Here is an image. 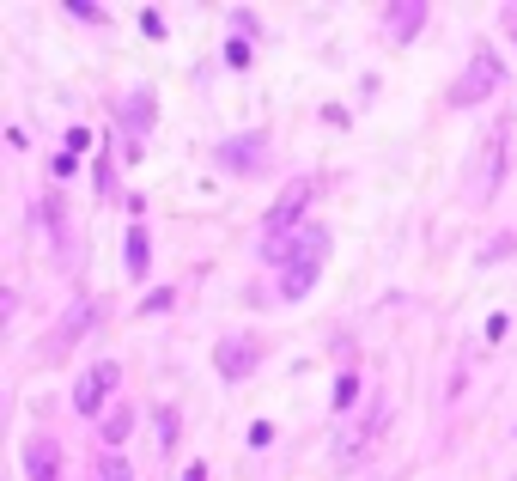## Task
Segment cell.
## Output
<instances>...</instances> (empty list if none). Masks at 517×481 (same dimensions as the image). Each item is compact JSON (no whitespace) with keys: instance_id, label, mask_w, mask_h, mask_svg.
<instances>
[{"instance_id":"obj_3","label":"cell","mask_w":517,"mask_h":481,"mask_svg":"<svg viewBox=\"0 0 517 481\" xmlns=\"http://www.w3.org/2000/svg\"><path fill=\"white\" fill-rule=\"evenodd\" d=\"M499 171H505V135H487L481 141V159H475V183H469V201H493V189H499Z\"/></svg>"},{"instance_id":"obj_13","label":"cell","mask_w":517,"mask_h":481,"mask_svg":"<svg viewBox=\"0 0 517 481\" xmlns=\"http://www.w3.org/2000/svg\"><path fill=\"white\" fill-rule=\"evenodd\" d=\"M353 396H359V378H353V372L335 378V408H353Z\"/></svg>"},{"instance_id":"obj_9","label":"cell","mask_w":517,"mask_h":481,"mask_svg":"<svg viewBox=\"0 0 517 481\" xmlns=\"http://www.w3.org/2000/svg\"><path fill=\"white\" fill-rule=\"evenodd\" d=\"M262 146H219V165H232V171H256Z\"/></svg>"},{"instance_id":"obj_10","label":"cell","mask_w":517,"mask_h":481,"mask_svg":"<svg viewBox=\"0 0 517 481\" xmlns=\"http://www.w3.org/2000/svg\"><path fill=\"white\" fill-rule=\"evenodd\" d=\"M128 275H134V281L146 275V232H140V225L128 232Z\"/></svg>"},{"instance_id":"obj_6","label":"cell","mask_w":517,"mask_h":481,"mask_svg":"<svg viewBox=\"0 0 517 481\" xmlns=\"http://www.w3.org/2000/svg\"><path fill=\"white\" fill-rule=\"evenodd\" d=\"M55 476H61V445L49 433H37L25 445V481H55Z\"/></svg>"},{"instance_id":"obj_16","label":"cell","mask_w":517,"mask_h":481,"mask_svg":"<svg viewBox=\"0 0 517 481\" xmlns=\"http://www.w3.org/2000/svg\"><path fill=\"white\" fill-rule=\"evenodd\" d=\"M159 433H164V445L177 439V408H159Z\"/></svg>"},{"instance_id":"obj_7","label":"cell","mask_w":517,"mask_h":481,"mask_svg":"<svg viewBox=\"0 0 517 481\" xmlns=\"http://www.w3.org/2000/svg\"><path fill=\"white\" fill-rule=\"evenodd\" d=\"M420 25H426V6H420V0H402V6L383 13V37H390V43H414Z\"/></svg>"},{"instance_id":"obj_4","label":"cell","mask_w":517,"mask_h":481,"mask_svg":"<svg viewBox=\"0 0 517 481\" xmlns=\"http://www.w3.org/2000/svg\"><path fill=\"white\" fill-rule=\"evenodd\" d=\"M214 366H219V378L225 384H244L250 372H256V341L250 336H225L214 347Z\"/></svg>"},{"instance_id":"obj_11","label":"cell","mask_w":517,"mask_h":481,"mask_svg":"<svg viewBox=\"0 0 517 481\" xmlns=\"http://www.w3.org/2000/svg\"><path fill=\"white\" fill-rule=\"evenodd\" d=\"M128 426H134V415H128V408L104 415V439H110V445H122V439H128Z\"/></svg>"},{"instance_id":"obj_14","label":"cell","mask_w":517,"mask_h":481,"mask_svg":"<svg viewBox=\"0 0 517 481\" xmlns=\"http://www.w3.org/2000/svg\"><path fill=\"white\" fill-rule=\"evenodd\" d=\"M92 317H98V311H92V305H80V311H74V317L61 323V336H74V341H80V329H85V323H92Z\"/></svg>"},{"instance_id":"obj_15","label":"cell","mask_w":517,"mask_h":481,"mask_svg":"<svg viewBox=\"0 0 517 481\" xmlns=\"http://www.w3.org/2000/svg\"><path fill=\"white\" fill-rule=\"evenodd\" d=\"M225 61H232V67H244V61H250V37H232V43H225Z\"/></svg>"},{"instance_id":"obj_2","label":"cell","mask_w":517,"mask_h":481,"mask_svg":"<svg viewBox=\"0 0 517 481\" xmlns=\"http://www.w3.org/2000/svg\"><path fill=\"white\" fill-rule=\"evenodd\" d=\"M311 195H317V183H311V177H293V183H286V189H280V201L268 207V225H262V244L286 238V232H293V220L304 214V201H311Z\"/></svg>"},{"instance_id":"obj_1","label":"cell","mask_w":517,"mask_h":481,"mask_svg":"<svg viewBox=\"0 0 517 481\" xmlns=\"http://www.w3.org/2000/svg\"><path fill=\"white\" fill-rule=\"evenodd\" d=\"M499 80H505L499 55H493V49H475L469 67H462V80H457V92H451V104H462V110H469V104H487L499 92Z\"/></svg>"},{"instance_id":"obj_12","label":"cell","mask_w":517,"mask_h":481,"mask_svg":"<svg viewBox=\"0 0 517 481\" xmlns=\"http://www.w3.org/2000/svg\"><path fill=\"white\" fill-rule=\"evenodd\" d=\"M98 481H134V469H128V457H116V451H110V457L98 463Z\"/></svg>"},{"instance_id":"obj_5","label":"cell","mask_w":517,"mask_h":481,"mask_svg":"<svg viewBox=\"0 0 517 481\" xmlns=\"http://www.w3.org/2000/svg\"><path fill=\"white\" fill-rule=\"evenodd\" d=\"M116 378H122V372H116L110 360H104V366H92V372L80 378V390H74V408H80V415H98V408H104V396H110V384H116Z\"/></svg>"},{"instance_id":"obj_17","label":"cell","mask_w":517,"mask_h":481,"mask_svg":"<svg viewBox=\"0 0 517 481\" xmlns=\"http://www.w3.org/2000/svg\"><path fill=\"white\" fill-rule=\"evenodd\" d=\"M183 481H207V469H201V463H195V469H189V476H183Z\"/></svg>"},{"instance_id":"obj_8","label":"cell","mask_w":517,"mask_h":481,"mask_svg":"<svg viewBox=\"0 0 517 481\" xmlns=\"http://www.w3.org/2000/svg\"><path fill=\"white\" fill-rule=\"evenodd\" d=\"M311 281H317V256H299V262H286V281H280V299H304V293H311Z\"/></svg>"}]
</instances>
